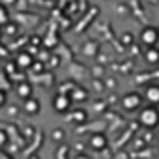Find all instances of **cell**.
Here are the masks:
<instances>
[{
    "label": "cell",
    "mask_w": 159,
    "mask_h": 159,
    "mask_svg": "<svg viewBox=\"0 0 159 159\" xmlns=\"http://www.w3.org/2000/svg\"><path fill=\"white\" fill-rule=\"evenodd\" d=\"M139 122H140L144 127H148V129L157 127V125H159V109H157V107H152V105L144 107V109L140 111V114H139Z\"/></svg>",
    "instance_id": "obj_1"
},
{
    "label": "cell",
    "mask_w": 159,
    "mask_h": 159,
    "mask_svg": "<svg viewBox=\"0 0 159 159\" xmlns=\"http://www.w3.org/2000/svg\"><path fill=\"white\" fill-rule=\"evenodd\" d=\"M142 103H144V98H142V94H139V92H127V94H124L122 99H120L122 109L127 111V112L139 111V109L142 107Z\"/></svg>",
    "instance_id": "obj_2"
},
{
    "label": "cell",
    "mask_w": 159,
    "mask_h": 159,
    "mask_svg": "<svg viewBox=\"0 0 159 159\" xmlns=\"http://www.w3.org/2000/svg\"><path fill=\"white\" fill-rule=\"evenodd\" d=\"M140 41L146 45V47H155V43L159 41V34L155 30V26H148L140 32Z\"/></svg>",
    "instance_id": "obj_3"
},
{
    "label": "cell",
    "mask_w": 159,
    "mask_h": 159,
    "mask_svg": "<svg viewBox=\"0 0 159 159\" xmlns=\"http://www.w3.org/2000/svg\"><path fill=\"white\" fill-rule=\"evenodd\" d=\"M52 107L56 112H67L71 109V99L67 94H58L54 99H52Z\"/></svg>",
    "instance_id": "obj_4"
},
{
    "label": "cell",
    "mask_w": 159,
    "mask_h": 159,
    "mask_svg": "<svg viewBox=\"0 0 159 159\" xmlns=\"http://www.w3.org/2000/svg\"><path fill=\"white\" fill-rule=\"evenodd\" d=\"M152 107H157L159 105V84H150L148 88H146V92H144V96H142Z\"/></svg>",
    "instance_id": "obj_5"
},
{
    "label": "cell",
    "mask_w": 159,
    "mask_h": 159,
    "mask_svg": "<svg viewBox=\"0 0 159 159\" xmlns=\"http://www.w3.org/2000/svg\"><path fill=\"white\" fill-rule=\"evenodd\" d=\"M23 109H25L26 114H38V112L41 111V105H39V101H38L36 98H28V99H25Z\"/></svg>",
    "instance_id": "obj_6"
},
{
    "label": "cell",
    "mask_w": 159,
    "mask_h": 159,
    "mask_svg": "<svg viewBox=\"0 0 159 159\" xmlns=\"http://www.w3.org/2000/svg\"><path fill=\"white\" fill-rule=\"evenodd\" d=\"M90 146H92L94 150L101 152V150L107 146V137H105V135H101V133H94V135L90 137Z\"/></svg>",
    "instance_id": "obj_7"
},
{
    "label": "cell",
    "mask_w": 159,
    "mask_h": 159,
    "mask_svg": "<svg viewBox=\"0 0 159 159\" xmlns=\"http://www.w3.org/2000/svg\"><path fill=\"white\" fill-rule=\"evenodd\" d=\"M69 99H77V101H86L88 99V92L83 86H73V90L69 92Z\"/></svg>",
    "instance_id": "obj_8"
},
{
    "label": "cell",
    "mask_w": 159,
    "mask_h": 159,
    "mask_svg": "<svg viewBox=\"0 0 159 159\" xmlns=\"http://www.w3.org/2000/svg\"><path fill=\"white\" fill-rule=\"evenodd\" d=\"M17 96L23 98V99L32 98V84H30V83H21V84H17Z\"/></svg>",
    "instance_id": "obj_9"
},
{
    "label": "cell",
    "mask_w": 159,
    "mask_h": 159,
    "mask_svg": "<svg viewBox=\"0 0 159 159\" xmlns=\"http://www.w3.org/2000/svg\"><path fill=\"white\" fill-rule=\"evenodd\" d=\"M144 58L148 64H159V51L155 47H148V51L144 52Z\"/></svg>",
    "instance_id": "obj_10"
},
{
    "label": "cell",
    "mask_w": 159,
    "mask_h": 159,
    "mask_svg": "<svg viewBox=\"0 0 159 159\" xmlns=\"http://www.w3.org/2000/svg\"><path fill=\"white\" fill-rule=\"evenodd\" d=\"M86 118H88V114H86V111H83V109H79V111H73V112L69 114V118H67V122H73V124L77 122V124H79V122H84Z\"/></svg>",
    "instance_id": "obj_11"
},
{
    "label": "cell",
    "mask_w": 159,
    "mask_h": 159,
    "mask_svg": "<svg viewBox=\"0 0 159 159\" xmlns=\"http://www.w3.org/2000/svg\"><path fill=\"white\" fill-rule=\"evenodd\" d=\"M64 137H66V133H64V129H60V127L52 129V133H51V139H52L54 142H62Z\"/></svg>",
    "instance_id": "obj_12"
},
{
    "label": "cell",
    "mask_w": 159,
    "mask_h": 159,
    "mask_svg": "<svg viewBox=\"0 0 159 159\" xmlns=\"http://www.w3.org/2000/svg\"><path fill=\"white\" fill-rule=\"evenodd\" d=\"M17 64H19V66H23V67H26V66H30V64H32V58H30L28 54H25V52H23V54H19Z\"/></svg>",
    "instance_id": "obj_13"
},
{
    "label": "cell",
    "mask_w": 159,
    "mask_h": 159,
    "mask_svg": "<svg viewBox=\"0 0 159 159\" xmlns=\"http://www.w3.org/2000/svg\"><path fill=\"white\" fill-rule=\"evenodd\" d=\"M98 51V43H86V49H84V54L90 56V54H96Z\"/></svg>",
    "instance_id": "obj_14"
},
{
    "label": "cell",
    "mask_w": 159,
    "mask_h": 159,
    "mask_svg": "<svg viewBox=\"0 0 159 159\" xmlns=\"http://www.w3.org/2000/svg\"><path fill=\"white\" fill-rule=\"evenodd\" d=\"M67 150H69L67 146H60V148H58V153H56V157H58V159H66V155H67Z\"/></svg>",
    "instance_id": "obj_15"
},
{
    "label": "cell",
    "mask_w": 159,
    "mask_h": 159,
    "mask_svg": "<svg viewBox=\"0 0 159 159\" xmlns=\"http://www.w3.org/2000/svg\"><path fill=\"white\" fill-rule=\"evenodd\" d=\"M4 105H6V94L0 90V107H4Z\"/></svg>",
    "instance_id": "obj_16"
},
{
    "label": "cell",
    "mask_w": 159,
    "mask_h": 159,
    "mask_svg": "<svg viewBox=\"0 0 159 159\" xmlns=\"http://www.w3.org/2000/svg\"><path fill=\"white\" fill-rule=\"evenodd\" d=\"M75 159H90V155H86V153H83V152H81V153H77V157H75Z\"/></svg>",
    "instance_id": "obj_17"
},
{
    "label": "cell",
    "mask_w": 159,
    "mask_h": 159,
    "mask_svg": "<svg viewBox=\"0 0 159 159\" xmlns=\"http://www.w3.org/2000/svg\"><path fill=\"white\" fill-rule=\"evenodd\" d=\"M155 30H157V34H159V26H155Z\"/></svg>",
    "instance_id": "obj_18"
},
{
    "label": "cell",
    "mask_w": 159,
    "mask_h": 159,
    "mask_svg": "<svg viewBox=\"0 0 159 159\" xmlns=\"http://www.w3.org/2000/svg\"><path fill=\"white\" fill-rule=\"evenodd\" d=\"M157 140H159V133H157Z\"/></svg>",
    "instance_id": "obj_19"
}]
</instances>
